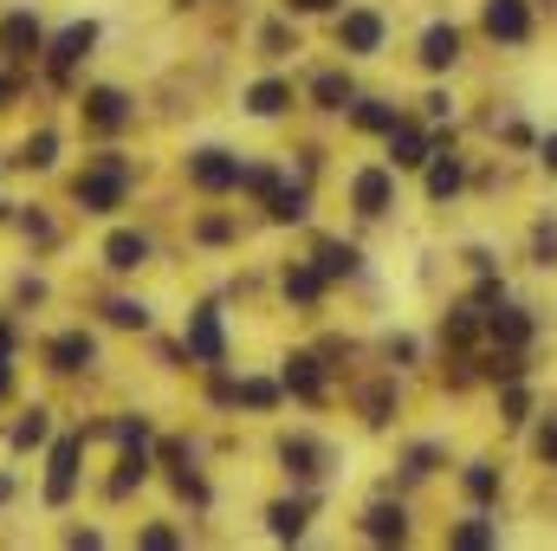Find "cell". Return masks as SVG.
Here are the masks:
<instances>
[{"instance_id":"bcb514c9","label":"cell","mask_w":557,"mask_h":551,"mask_svg":"<svg viewBox=\"0 0 557 551\" xmlns=\"http://www.w3.org/2000/svg\"><path fill=\"white\" fill-rule=\"evenodd\" d=\"M0 98H7V85H0Z\"/></svg>"},{"instance_id":"7a4b0ae2","label":"cell","mask_w":557,"mask_h":551,"mask_svg":"<svg viewBox=\"0 0 557 551\" xmlns=\"http://www.w3.org/2000/svg\"><path fill=\"white\" fill-rule=\"evenodd\" d=\"M78 201L91 208V215H111L117 201H124V169L111 162V169H91L85 182H78Z\"/></svg>"},{"instance_id":"e575fe53","label":"cell","mask_w":557,"mask_h":551,"mask_svg":"<svg viewBox=\"0 0 557 551\" xmlns=\"http://www.w3.org/2000/svg\"><path fill=\"white\" fill-rule=\"evenodd\" d=\"M240 182H247L253 195H273V188H278V175H273V169H240Z\"/></svg>"},{"instance_id":"7c38bea8","label":"cell","mask_w":557,"mask_h":551,"mask_svg":"<svg viewBox=\"0 0 557 551\" xmlns=\"http://www.w3.org/2000/svg\"><path fill=\"white\" fill-rule=\"evenodd\" d=\"M104 260H111L117 273H137L143 260H149V241H143V234H111V247H104Z\"/></svg>"},{"instance_id":"4fadbf2b","label":"cell","mask_w":557,"mask_h":551,"mask_svg":"<svg viewBox=\"0 0 557 551\" xmlns=\"http://www.w3.org/2000/svg\"><path fill=\"white\" fill-rule=\"evenodd\" d=\"M91 357H98V344H91L85 331H65V338L52 344V364H59V370H85Z\"/></svg>"},{"instance_id":"8d00e7d4","label":"cell","mask_w":557,"mask_h":551,"mask_svg":"<svg viewBox=\"0 0 557 551\" xmlns=\"http://www.w3.org/2000/svg\"><path fill=\"white\" fill-rule=\"evenodd\" d=\"M532 415V396L525 390H506V421H525Z\"/></svg>"},{"instance_id":"3957f363","label":"cell","mask_w":557,"mask_h":551,"mask_svg":"<svg viewBox=\"0 0 557 551\" xmlns=\"http://www.w3.org/2000/svg\"><path fill=\"white\" fill-rule=\"evenodd\" d=\"M486 33H493V39H506V46H519V39L532 33L525 0H486Z\"/></svg>"},{"instance_id":"1f68e13d","label":"cell","mask_w":557,"mask_h":551,"mask_svg":"<svg viewBox=\"0 0 557 551\" xmlns=\"http://www.w3.org/2000/svg\"><path fill=\"white\" fill-rule=\"evenodd\" d=\"M473 331H480L473 311H454V318H447V338H454V344H473Z\"/></svg>"},{"instance_id":"5bb4252c","label":"cell","mask_w":557,"mask_h":551,"mask_svg":"<svg viewBox=\"0 0 557 551\" xmlns=\"http://www.w3.org/2000/svg\"><path fill=\"white\" fill-rule=\"evenodd\" d=\"M363 532H370V539H396V546H403V539H409V519H403V506H370V513H363Z\"/></svg>"},{"instance_id":"d4e9b609","label":"cell","mask_w":557,"mask_h":551,"mask_svg":"<svg viewBox=\"0 0 557 551\" xmlns=\"http://www.w3.org/2000/svg\"><path fill=\"white\" fill-rule=\"evenodd\" d=\"M46 428H52V421H46V409H33L20 428H13V448H39V441H46Z\"/></svg>"},{"instance_id":"603a6c76","label":"cell","mask_w":557,"mask_h":551,"mask_svg":"<svg viewBox=\"0 0 557 551\" xmlns=\"http://www.w3.org/2000/svg\"><path fill=\"white\" fill-rule=\"evenodd\" d=\"M273 532L278 539H298V532H305V506H298V500H278L273 506Z\"/></svg>"},{"instance_id":"52a82bcc","label":"cell","mask_w":557,"mask_h":551,"mask_svg":"<svg viewBox=\"0 0 557 551\" xmlns=\"http://www.w3.org/2000/svg\"><path fill=\"white\" fill-rule=\"evenodd\" d=\"M337 39H344V52H376L383 46V20L376 13H344Z\"/></svg>"},{"instance_id":"6da1fadb","label":"cell","mask_w":557,"mask_h":551,"mask_svg":"<svg viewBox=\"0 0 557 551\" xmlns=\"http://www.w3.org/2000/svg\"><path fill=\"white\" fill-rule=\"evenodd\" d=\"M188 175H195V188H208V195H221V188H240V162H234L227 149H201V156L188 162Z\"/></svg>"},{"instance_id":"cb8c5ba5","label":"cell","mask_w":557,"mask_h":551,"mask_svg":"<svg viewBox=\"0 0 557 551\" xmlns=\"http://www.w3.org/2000/svg\"><path fill=\"white\" fill-rule=\"evenodd\" d=\"M318 273H324V279L357 273V247H324V254H318Z\"/></svg>"},{"instance_id":"f546056e","label":"cell","mask_w":557,"mask_h":551,"mask_svg":"<svg viewBox=\"0 0 557 551\" xmlns=\"http://www.w3.org/2000/svg\"><path fill=\"white\" fill-rule=\"evenodd\" d=\"M234 396H240V403H253V409H273V403H278V390H273V383H260V377H253V383H240Z\"/></svg>"},{"instance_id":"ba28073f","label":"cell","mask_w":557,"mask_h":551,"mask_svg":"<svg viewBox=\"0 0 557 551\" xmlns=\"http://www.w3.org/2000/svg\"><path fill=\"white\" fill-rule=\"evenodd\" d=\"M454 59H460V33H454V26H428V33H421V65H428V72H447Z\"/></svg>"},{"instance_id":"ee69618b","label":"cell","mask_w":557,"mask_h":551,"mask_svg":"<svg viewBox=\"0 0 557 551\" xmlns=\"http://www.w3.org/2000/svg\"><path fill=\"white\" fill-rule=\"evenodd\" d=\"M545 162H552V169H557V137H545Z\"/></svg>"},{"instance_id":"d590c367","label":"cell","mask_w":557,"mask_h":551,"mask_svg":"<svg viewBox=\"0 0 557 551\" xmlns=\"http://www.w3.org/2000/svg\"><path fill=\"white\" fill-rule=\"evenodd\" d=\"M454 546H493V526H480V519H473V526H460V532H454Z\"/></svg>"},{"instance_id":"f35d334b","label":"cell","mask_w":557,"mask_h":551,"mask_svg":"<svg viewBox=\"0 0 557 551\" xmlns=\"http://www.w3.org/2000/svg\"><path fill=\"white\" fill-rule=\"evenodd\" d=\"M370 421H389V390H370Z\"/></svg>"},{"instance_id":"d6a6232c","label":"cell","mask_w":557,"mask_h":551,"mask_svg":"<svg viewBox=\"0 0 557 551\" xmlns=\"http://www.w3.org/2000/svg\"><path fill=\"white\" fill-rule=\"evenodd\" d=\"M143 467H149V461H143V441H137V454H124V467H117V480H111V487L124 493L131 480H143Z\"/></svg>"},{"instance_id":"484cf974","label":"cell","mask_w":557,"mask_h":551,"mask_svg":"<svg viewBox=\"0 0 557 551\" xmlns=\"http://www.w3.org/2000/svg\"><path fill=\"white\" fill-rule=\"evenodd\" d=\"M273 221H305V195L298 188H273Z\"/></svg>"},{"instance_id":"ac0fdd59","label":"cell","mask_w":557,"mask_h":551,"mask_svg":"<svg viewBox=\"0 0 557 551\" xmlns=\"http://www.w3.org/2000/svg\"><path fill=\"white\" fill-rule=\"evenodd\" d=\"M493 338H499V344H506V351H519V344H525V338H532V318H525V311H512V305H506V311H493Z\"/></svg>"},{"instance_id":"e0dca14e","label":"cell","mask_w":557,"mask_h":551,"mask_svg":"<svg viewBox=\"0 0 557 551\" xmlns=\"http://www.w3.org/2000/svg\"><path fill=\"white\" fill-rule=\"evenodd\" d=\"M454 188H460V162H454L447 149H434V169H428V195H434V201H447Z\"/></svg>"},{"instance_id":"f1b7e54d","label":"cell","mask_w":557,"mask_h":551,"mask_svg":"<svg viewBox=\"0 0 557 551\" xmlns=\"http://www.w3.org/2000/svg\"><path fill=\"white\" fill-rule=\"evenodd\" d=\"M467 493H473V500H493V493H499V474H493V467H467Z\"/></svg>"},{"instance_id":"30bf717a","label":"cell","mask_w":557,"mask_h":551,"mask_svg":"<svg viewBox=\"0 0 557 551\" xmlns=\"http://www.w3.org/2000/svg\"><path fill=\"white\" fill-rule=\"evenodd\" d=\"M389 149H396V162H403V169H421V162L434 156V143L421 137L416 124H396V131H389Z\"/></svg>"},{"instance_id":"4316f807","label":"cell","mask_w":557,"mask_h":551,"mask_svg":"<svg viewBox=\"0 0 557 551\" xmlns=\"http://www.w3.org/2000/svg\"><path fill=\"white\" fill-rule=\"evenodd\" d=\"M52 149H59V137H52V131H39V137L26 143V156H20V162H26V169H46V162H52Z\"/></svg>"},{"instance_id":"277c9868","label":"cell","mask_w":557,"mask_h":551,"mask_svg":"<svg viewBox=\"0 0 557 551\" xmlns=\"http://www.w3.org/2000/svg\"><path fill=\"white\" fill-rule=\"evenodd\" d=\"M0 52L7 59H33L39 52V20L33 13H7L0 20Z\"/></svg>"},{"instance_id":"7402d4cb","label":"cell","mask_w":557,"mask_h":551,"mask_svg":"<svg viewBox=\"0 0 557 551\" xmlns=\"http://www.w3.org/2000/svg\"><path fill=\"white\" fill-rule=\"evenodd\" d=\"M278 454H285V467H292V474H305V480H311V474H324V467H318V448H311V441H285Z\"/></svg>"},{"instance_id":"b9f144b4","label":"cell","mask_w":557,"mask_h":551,"mask_svg":"<svg viewBox=\"0 0 557 551\" xmlns=\"http://www.w3.org/2000/svg\"><path fill=\"white\" fill-rule=\"evenodd\" d=\"M7 390H13V370H7V357H0V396H7Z\"/></svg>"},{"instance_id":"ffe728a7","label":"cell","mask_w":557,"mask_h":551,"mask_svg":"<svg viewBox=\"0 0 557 551\" xmlns=\"http://www.w3.org/2000/svg\"><path fill=\"white\" fill-rule=\"evenodd\" d=\"M318 292H324V273H318V267H292V273H285V298L318 305Z\"/></svg>"},{"instance_id":"4dcf8cb0","label":"cell","mask_w":557,"mask_h":551,"mask_svg":"<svg viewBox=\"0 0 557 551\" xmlns=\"http://www.w3.org/2000/svg\"><path fill=\"white\" fill-rule=\"evenodd\" d=\"M532 254H539V267H552L557 260V221H545V228L532 234Z\"/></svg>"},{"instance_id":"836d02e7","label":"cell","mask_w":557,"mask_h":551,"mask_svg":"<svg viewBox=\"0 0 557 551\" xmlns=\"http://www.w3.org/2000/svg\"><path fill=\"white\" fill-rule=\"evenodd\" d=\"M111 318H117V325H137V331L149 325V311H143L137 298H117V305H111Z\"/></svg>"},{"instance_id":"9c48e42d","label":"cell","mask_w":557,"mask_h":551,"mask_svg":"<svg viewBox=\"0 0 557 551\" xmlns=\"http://www.w3.org/2000/svg\"><path fill=\"white\" fill-rule=\"evenodd\" d=\"M72 480H78V441H59V454H52V480H46V500L65 506V500H72Z\"/></svg>"},{"instance_id":"60d3db41","label":"cell","mask_w":557,"mask_h":551,"mask_svg":"<svg viewBox=\"0 0 557 551\" xmlns=\"http://www.w3.org/2000/svg\"><path fill=\"white\" fill-rule=\"evenodd\" d=\"M292 7H298V13H324L331 0H292Z\"/></svg>"},{"instance_id":"74e56055","label":"cell","mask_w":557,"mask_h":551,"mask_svg":"<svg viewBox=\"0 0 557 551\" xmlns=\"http://www.w3.org/2000/svg\"><path fill=\"white\" fill-rule=\"evenodd\" d=\"M519 370H525V364H519V351H506V357H493V377H506V383H519Z\"/></svg>"},{"instance_id":"f6af8a7d","label":"cell","mask_w":557,"mask_h":551,"mask_svg":"<svg viewBox=\"0 0 557 551\" xmlns=\"http://www.w3.org/2000/svg\"><path fill=\"white\" fill-rule=\"evenodd\" d=\"M0 500H7V480H0Z\"/></svg>"},{"instance_id":"2e32d148","label":"cell","mask_w":557,"mask_h":551,"mask_svg":"<svg viewBox=\"0 0 557 551\" xmlns=\"http://www.w3.org/2000/svg\"><path fill=\"white\" fill-rule=\"evenodd\" d=\"M85 105H91V124H98V131H117V124L131 118V111H124V91H91Z\"/></svg>"},{"instance_id":"8fae6325","label":"cell","mask_w":557,"mask_h":551,"mask_svg":"<svg viewBox=\"0 0 557 551\" xmlns=\"http://www.w3.org/2000/svg\"><path fill=\"white\" fill-rule=\"evenodd\" d=\"M389 208V169H363L357 175V215H383Z\"/></svg>"},{"instance_id":"83f0119b","label":"cell","mask_w":557,"mask_h":551,"mask_svg":"<svg viewBox=\"0 0 557 551\" xmlns=\"http://www.w3.org/2000/svg\"><path fill=\"white\" fill-rule=\"evenodd\" d=\"M357 124L363 131H396V111L389 105H357Z\"/></svg>"},{"instance_id":"ab89813d","label":"cell","mask_w":557,"mask_h":551,"mask_svg":"<svg viewBox=\"0 0 557 551\" xmlns=\"http://www.w3.org/2000/svg\"><path fill=\"white\" fill-rule=\"evenodd\" d=\"M539 454H545V461H557V428H545V434H539Z\"/></svg>"},{"instance_id":"5b68a950","label":"cell","mask_w":557,"mask_h":551,"mask_svg":"<svg viewBox=\"0 0 557 551\" xmlns=\"http://www.w3.org/2000/svg\"><path fill=\"white\" fill-rule=\"evenodd\" d=\"M188 351H195L201 364H221V357H227V338H221V318H214V311H195V318H188Z\"/></svg>"},{"instance_id":"d6986e66","label":"cell","mask_w":557,"mask_h":551,"mask_svg":"<svg viewBox=\"0 0 557 551\" xmlns=\"http://www.w3.org/2000/svg\"><path fill=\"white\" fill-rule=\"evenodd\" d=\"M285 390H298L305 403H318V396H324V383H318V364H311V357H292V364H285Z\"/></svg>"},{"instance_id":"44dd1931","label":"cell","mask_w":557,"mask_h":551,"mask_svg":"<svg viewBox=\"0 0 557 551\" xmlns=\"http://www.w3.org/2000/svg\"><path fill=\"white\" fill-rule=\"evenodd\" d=\"M311 98H318L324 111H344V105H350V78H344V72H324V78L311 85Z\"/></svg>"},{"instance_id":"8992f818","label":"cell","mask_w":557,"mask_h":551,"mask_svg":"<svg viewBox=\"0 0 557 551\" xmlns=\"http://www.w3.org/2000/svg\"><path fill=\"white\" fill-rule=\"evenodd\" d=\"M91 39H98V26H91V20H85V26H65V33H59V46H52V78H65V72L91 52Z\"/></svg>"},{"instance_id":"7bdbcfd3","label":"cell","mask_w":557,"mask_h":551,"mask_svg":"<svg viewBox=\"0 0 557 551\" xmlns=\"http://www.w3.org/2000/svg\"><path fill=\"white\" fill-rule=\"evenodd\" d=\"M7 351H13V331H7V325H0V357H7Z\"/></svg>"},{"instance_id":"9a60e30c","label":"cell","mask_w":557,"mask_h":551,"mask_svg":"<svg viewBox=\"0 0 557 551\" xmlns=\"http://www.w3.org/2000/svg\"><path fill=\"white\" fill-rule=\"evenodd\" d=\"M285 105H292V85H278V78H267V85L247 91V111H253V118H278Z\"/></svg>"}]
</instances>
